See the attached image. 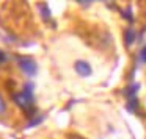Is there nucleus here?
<instances>
[{
    "mask_svg": "<svg viewBox=\"0 0 146 139\" xmlns=\"http://www.w3.org/2000/svg\"><path fill=\"white\" fill-rule=\"evenodd\" d=\"M14 102H16L17 106H21L24 111L32 113L33 111V85L32 83H27L24 91L14 95Z\"/></svg>",
    "mask_w": 146,
    "mask_h": 139,
    "instance_id": "1",
    "label": "nucleus"
},
{
    "mask_svg": "<svg viewBox=\"0 0 146 139\" xmlns=\"http://www.w3.org/2000/svg\"><path fill=\"white\" fill-rule=\"evenodd\" d=\"M17 64H19L21 70H22L25 75H29V77H33L36 73V70H38L36 63L32 60V58H29V56H19L17 58Z\"/></svg>",
    "mask_w": 146,
    "mask_h": 139,
    "instance_id": "2",
    "label": "nucleus"
},
{
    "mask_svg": "<svg viewBox=\"0 0 146 139\" xmlns=\"http://www.w3.org/2000/svg\"><path fill=\"white\" fill-rule=\"evenodd\" d=\"M74 69H76V72L79 73L80 77H83V78H86V77H90L93 73V69L91 66H90L88 61H83V60H77L76 63H74Z\"/></svg>",
    "mask_w": 146,
    "mask_h": 139,
    "instance_id": "3",
    "label": "nucleus"
},
{
    "mask_svg": "<svg viewBox=\"0 0 146 139\" xmlns=\"http://www.w3.org/2000/svg\"><path fill=\"white\" fill-rule=\"evenodd\" d=\"M133 39H135V31H133L132 28H129L126 31V44L127 45H130L133 42Z\"/></svg>",
    "mask_w": 146,
    "mask_h": 139,
    "instance_id": "4",
    "label": "nucleus"
},
{
    "mask_svg": "<svg viewBox=\"0 0 146 139\" xmlns=\"http://www.w3.org/2000/svg\"><path fill=\"white\" fill-rule=\"evenodd\" d=\"M5 111H7V103H5L3 97H2V95H0V114H3Z\"/></svg>",
    "mask_w": 146,
    "mask_h": 139,
    "instance_id": "5",
    "label": "nucleus"
},
{
    "mask_svg": "<svg viewBox=\"0 0 146 139\" xmlns=\"http://www.w3.org/2000/svg\"><path fill=\"white\" fill-rule=\"evenodd\" d=\"M41 120H42V116H39V117H36V119H35V120H32V122H30V123H29V127H32V125H36V123H39V122H41Z\"/></svg>",
    "mask_w": 146,
    "mask_h": 139,
    "instance_id": "6",
    "label": "nucleus"
},
{
    "mask_svg": "<svg viewBox=\"0 0 146 139\" xmlns=\"http://www.w3.org/2000/svg\"><path fill=\"white\" fill-rule=\"evenodd\" d=\"M140 56H141V61H143V63H146V47L141 49V53H140Z\"/></svg>",
    "mask_w": 146,
    "mask_h": 139,
    "instance_id": "7",
    "label": "nucleus"
},
{
    "mask_svg": "<svg viewBox=\"0 0 146 139\" xmlns=\"http://www.w3.org/2000/svg\"><path fill=\"white\" fill-rule=\"evenodd\" d=\"M5 60H7V55H5V53H3V52L0 50V63H3V61H5Z\"/></svg>",
    "mask_w": 146,
    "mask_h": 139,
    "instance_id": "8",
    "label": "nucleus"
}]
</instances>
